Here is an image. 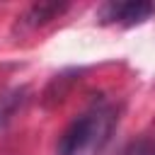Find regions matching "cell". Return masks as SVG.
<instances>
[{
  "mask_svg": "<svg viewBox=\"0 0 155 155\" xmlns=\"http://www.w3.org/2000/svg\"><path fill=\"white\" fill-rule=\"evenodd\" d=\"M116 126L111 107H94L78 116L61 136L56 155H99Z\"/></svg>",
  "mask_w": 155,
  "mask_h": 155,
  "instance_id": "cell-1",
  "label": "cell"
},
{
  "mask_svg": "<svg viewBox=\"0 0 155 155\" xmlns=\"http://www.w3.org/2000/svg\"><path fill=\"white\" fill-rule=\"evenodd\" d=\"M155 15V5L153 2H145V0H128V2H104L99 7V22L104 24H111V22H119L124 27H133V24H140L145 19H150Z\"/></svg>",
  "mask_w": 155,
  "mask_h": 155,
  "instance_id": "cell-2",
  "label": "cell"
},
{
  "mask_svg": "<svg viewBox=\"0 0 155 155\" xmlns=\"http://www.w3.org/2000/svg\"><path fill=\"white\" fill-rule=\"evenodd\" d=\"M65 10H68V5H63V2H36L22 15V22L27 27H39V24H46V22L56 19Z\"/></svg>",
  "mask_w": 155,
  "mask_h": 155,
  "instance_id": "cell-3",
  "label": "cell"
},
{
  "mask_svg": "<svg viewBox=\"0 0 155 155\" xmlns=\"http://www.w3.org/2000/svg\"><path fill=\"white\" fill-rule=\"evenodd\" d=\"M27 94V87H17V90H10L5 94H0V128L15 116V111L24 104V97Z\"/></svg>",
  "mask_w": 155,
  "mask_h": 155,
  "instance_id": "cell-4",
  "label": "cell"
},
{
  "mask_svg": "<svg viewBox=\"0 0 155 155\" xmlns=\"http://www.w3.org/2000/svg\"><path fill=\"white\" fill-rule=\"evenodd\" d=\"M124 155H155V140H150V138L136 140L124 150Z\"/></svg>",
  "mask_w": 155,
  "mask_h": 155,
  "instance_id": "cell-5",
  "label": "cell"
}]
</instances>
